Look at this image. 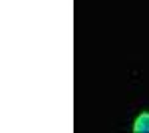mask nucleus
I'll return each mask as SVG.
<instances>
[{
  "mask_svg": "<svg viewBox=\"0 0 149 133\" xmlns=\"http://www.w3.org/2000/svg\"><path fill=\"white\" fill-rule=\"evenodd\" d=\"M133 131L135 133H149V111H143L133 121Z\"/></svg>",
  "mask_w": 149,
  "mask_h": 133,
  "instance_id": "nucleus-1",
  "label": "nucleus"
}]
</instances>
